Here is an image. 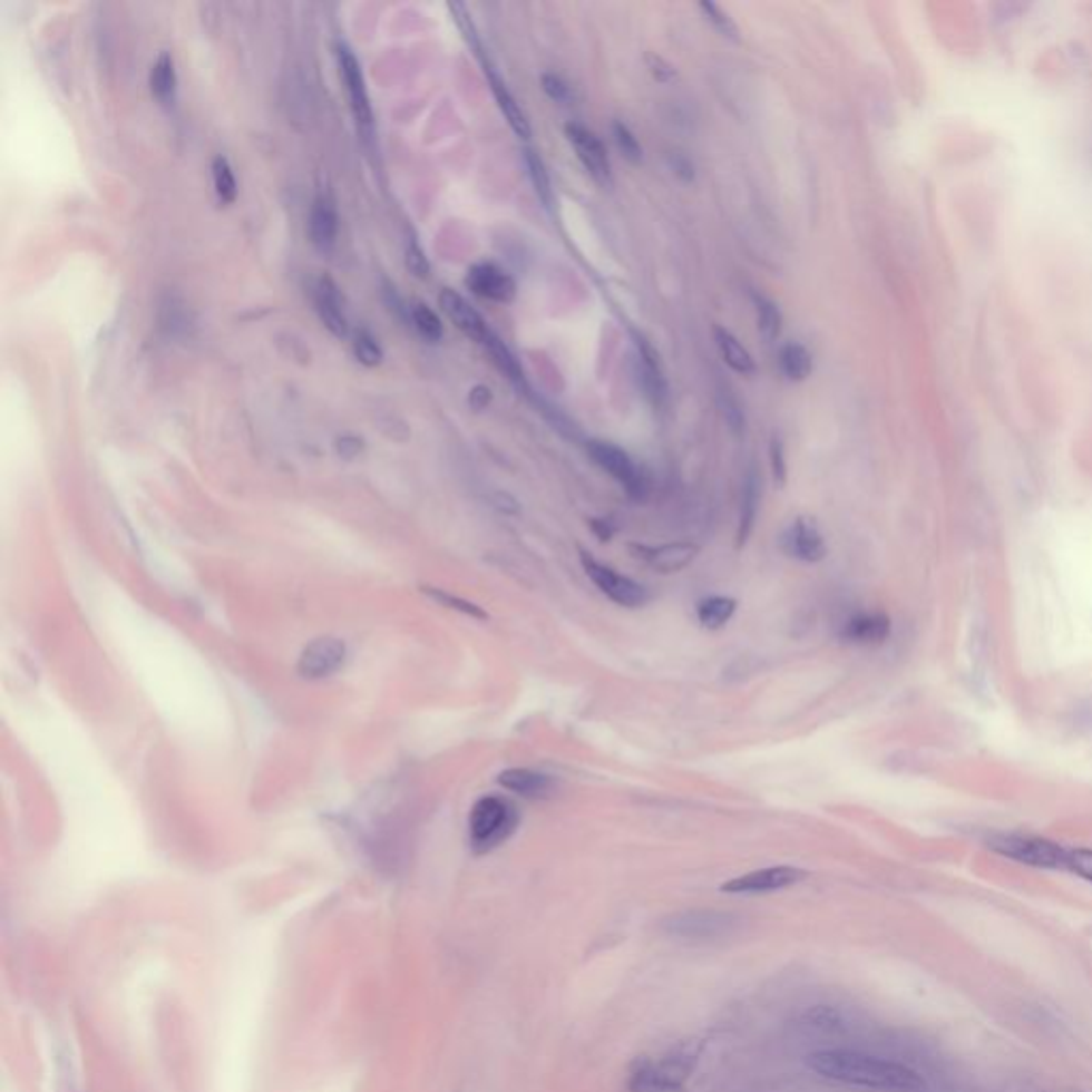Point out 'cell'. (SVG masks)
Returning <instances> with one entry per match:
<instances>
[{"label": "cell", "mask_w": 1092, "mask_h": 1092, "mask_svg": "<svg viewBox=\"0 0 1092 1092\" xmlns=\"http://www.w3.org/2000/svg\"><path fill=\"white\" fill-rule=\"evenodd\" d=\"M809 1067L826 1080L881 1092H926V1082L907 1065L854 1050H819Z\"/></svg>", "instance_id": "1"}, {"label": "cell", "mask_w": 1092, "mask_h": 1092, "mask_svg": "<svg viewBox=\"0 0 1092 1092\" xmlns=\"http://www.w3.org/2000/svg\"><path fill=\"white\" fill-rule=\"evenodd\" d=\"M702 1052L700 1040H685L672 1047L657 1063L638 1059L632 1067L630 1086L634 1092L679 1091L692 1075L698 1056Z\"/></svg>", "instance_id": "2"}, {"label": "cell", "mask_w": 1092, "mask_h": 1092, "mask_svg": "<svg viewBox=\"0 0 1092 1092\" xmlns=\"http://www.w3.org/2000/svg\"><path fill=\"white\" fill-rule=\"evenodd\" d=\"M521 823V813L515 802L504 796H482L474 802L468 828L470 844L476 854H487L506 844Z\"/></svg>", "instance_id": "3"}, {"label": "cell", "mask_w": 1092, "mask_h": 1092, "mask_svg": "<svg viewBox=\"0 0 1092 1092\" xmlns=\"http://www.w3.org/2000/svg\"><path fill=\"white\" fill-rule=\"evenodd\" d=\"M578 555H581V566L589 576V581L596 585L599 594H604L611 602L620 604L623 608H641L651 599V594L643 583L597 562L596 557L585 548H581Z\"/></svg>", "instance_id": "4"}, {"label": "cell", "mask_w": 1092, "mask_h": 1092, "mask_svg": "<svg viewBox=\"0 0 1092 1092\" xmlns=\"http://www.w3.org/2000/svg\"><path fill=\"white\" fill-rule=\"evenodd\" d=\"M587 452L596 461L597 468L611 474L634 501H643L649 496L646 474L643 472V468L636 466V461L623 448L604 440H589Z\"/></svg>", "instance_id": "5"}, {"label": "cell", "mask_w": 1092, "mask_h": 1092, "mask_svg": "<svg viewBox=\"0 0 1092 1092\" xmlns=\"http://www.w3.org/2000/svg\"><path fill=\"white\" fill-rule=\"evenodd\" d=\"M994 851L1005 858H1012L1022 865L1037 869H1063L1067 860V847L1052 844L1037 837H1020V835H1001L991 841Z\"/></svg>", "instance_id": "6"}, {"label": "cell", "mask_w": 1092, "mask_h": 1092, "mask_svg": "<svg viewBox=\"0 0 1092 1092\" xmlns=\"http://www.w3.org/2000/svg\"><path fill=\"white\" fill-rule=\"evenodd\" d=\"M779 548L790 559L802 564H818L828 555V546L818 523L807 517H796L779 534Z\"/></svg>", "instance_id": "7"}, {"label": "cell", "mask_w": 1092, "mask_h": 1092, "mask_svg": "<svg viewBox=\"0 0 1092 1092\" xmlns=\"http://www.w3.org/2000/svg\"><path fill=\"white\" fill-rule=\"evenodd\" d=\"M807 879V870L798 867H767L739 875L725 884H721V893L725 894H769L788 890Z\"/></svg>", "instance_id": "8"}, {"label": "cell", "mask_w": 1092, "mask_h": 1092, "mask_svg": "<svg viewBox=\"0 0 1092 1092\" xmlns=\"http://www.w3.org/2000/svg\"><path fill=\"white\" fill-rule=\"evenodd\" d=\"M566 137L576 152L578 160L587 169V174L592 175L597 184L608 186L613 182V169H611V158H608V152L604 148V144L587 126L578 125V123L566 125Z\"/></svg>", "instance_id": "9"}, {"label": "cell", "mask_w": 1092, "mask_h": 1092, "mask_svg": "<svg viewBox=\"0 0 1092 1092\" xmlns=\"http://www.w3.org/2000/svg\"><path fill=\"white\" fill-rule=\"evenodd\" d=\"M732 926V916L723 911L713 909H694V911H681L674 914L669 919H664V928L685 939H713L718 935H723Z\"/></svg>", "instance_id": "10"}, {"label": "cell", "mask_w": 1092, "mask_h": 1092, "mask_svg": "<svg viewBox=\"0 0 1092 1092\" xmlns=\"http://www.w3.org/2000/svg\"><path fill=\"white\" fill-rule=\"evenodd\" d=\"M338 62H340V74H342L344 86H347L352 114H354L359 126L365 133H370L372 130V105H370V97H368L365 77H363V71H361V65L354 58V53L348 50L347 46H340L338 48Z\"/></svg>", "instance_id": "11"}, {"label": "cell", "mask_w": 1092, "mask_h": 1092, "mask_svg": "<svg viewBox=\"0 0 1092 1092\" xmlns=\"http://www.w3.org/2000/svg\"><path fill=\"white\" fill-rule=\"evenodd\" d=\"M347 660V645L340 638H319L303 649L298 671L305 679H324L340 671Z\"/></svg>", "instance_id": "12"}, {"label": "cell", "mask_w": 1092, "mask_h": 1092, "mask_svg": "<svg viewBox=\"0 0 1092 1092\" xmlns=\"http://www.w3.org/2000/svg\"><path fill=\"white\" fill-rule=\"evenodd\" d=\"M893 630L890 617L881 611H858L849 615L839 627L841 643L858 646L881 645Z\"/></svg>", "instance_id": "13"}, {"label": "cell", "mask_w": 1092, "mask_h": 1092, "mask_svg": "<svg viewBox=\"0 0 1092 1092\" xmlns=\"http://www.w3.org/2000/svg\"><path fill=\"white\" fill-rule=\"evenodd\" d=\"M634 559L645 562L649 568L660 574H676L685 571L700 553L698 545L692 543H669V545L649 546L630 545Z\"/></svg>", "instance_id": "14"}, {"label": "cell", "mask_w": 1092, "mask_h": 1092, "mask_svg": "<svg viewBox=\"0 0 1092 1092\" xmlns=\"http://www.w3.org/2000/svg\"><path fill=\"white\" fill-rule=\"evenodd\" d=\"M466 284L478 298L508 303L517 295L515 280L494 263H478L468 272Z\"/></svg>", "instance_id": "15"}, {"label": "cell", "mask_w": 1092, "mask_h": 1092, "mask_svg": "<svg viewBox=\"0 0 1092 1092\" xmlns=\"http://www.w3.org/2000/svg\"><path fill=\"white\" fill-rule=\"evenodd\" d=\"M312 299H314L316 312H319L324 326L329 331H333L335 335H347V310H344V299L340 295L338 284L331 277H319L312 286Z\"/></svg>", "instance_id": "16"}, {"label": "cell", "mask_w": 1092, "mask_h": 1092, "mask_svg": "<svg viewBox=\"0 0 1092 1092\" xmlns=\"http://www.w3.org/2000/svg\"><path fill=\"white\" fill-rule=\"evenodd\" d=\"M497 783L506 792H513V794L521 796V798H527V800H543V798H548V796L553 794V788H555V781L548 774H545V772L521 769V767L501 770L497 774Z\"/></svg>", "instance_id": "17"}, {"label": "cell", "mask_w": 1092, "mask_h": 1092, "mask_svg": "<svg viewBox=\"0 0 1092 1092\" xmlns=\"http://www.w3.org/2000/svg\"><path fill=\"white\" fill-rule=\"evenodd\" d=\"M440 305L447 312L448 319L457 324V329H461L468 338H472L474 342L485 344L491 329L487 326L485 319L474 310L466 299L461 298L459 293L450 291V289H445L440 293Z\"/></svg>", "instance_id": "18"}, {"label": "cell", "mask_w": 1092, "mask_h": 1092, "mask_svg": "<svg viewBox=\"0 0 1092 1092\" xmlns=\"http://www.w3.org/2000/svg\"><path fill=\"white\" fill-rule=\"evenodd\" d=\"M310 240L323 252L335 246L338 240V214L329 197H316L310 212Z\"/></svg>", "instance_id": "19"}, {"label": "cell", "mask_w": 1092, "mask_h": 1092, "mask_svg": "<svg viewBox=\"0 0 1092 1092\" xmlns=\"http://www.w3.org/2000/svg\"><path fill=\"white\" fill-rule=\"evenodd\" d=\"M760 499H762V482L755 468H749L743 485V497H741V515H739V529H737V548H743L753 534L755 519L760 513Z\"/></svg>", "instance_id": "20"}, {"label": "cell", "mask_w": 1092, "mask_h": 1092, "mask_svg": "<svg viewBox=\"0 0 1092 1092\" xmlns=\"http://www.w3.org/2000/svg\"><path fill=\"white\" fill-rule=\"evenodd\" d=\"M739 608V602L730 596H706L695 604V620L704 630L725 627Z\"/></svg>", "instance_id": "21"}, {"label": "cell", "mask_w": 1092, "mask_h": 1092, "mask_svg": "<svg viewBox=\"0 0 1092 1092\" xmlns=\"http://www.w3.org/2000/svg\"><path fill=\"white\" fill-rule=\"evenodd\" d=\"M713 338H715V344H718L723 363L730 370H734V372L741 373V376L755 373V361H753L751 352L728 329L715 326L713 329Z\"/></svg>", "instance_id": "22"}, {"label": "cell", "mask_w": 1092, "mask_h": 1092, "mask_svg": "<svg viewBox=\"0 0 1092 1092\" xmlns=\"http://www.w3.org/2000/svg\"><path fill=\"white\" fill-rule=\"evenodd\" d=\"M636 348H638V359H641V376H643V384H645L646 396L649 398L655 399V403H662V399H666V380H664V373H662V368H660V357L655 354V350L646 344L643 338H636Z\"/></svg>", "instance_id": "23"}, {"label": "cell", "mask_w": 1092, "mask_h": 1092, "mask_svg": "<svg viewBox=\"0 0 1092 1092\" xmlns=\"http://www.w3.org/2000/svg\"><path fill=\"white\" fill-rule=\"evenodd\" d=\"M489 81H491V90L496 95L497 105H499V109H501L504 118L508 120L510 128L515 130V135H519L521 139H529L532 137V128H529V123H527V116L523 114L521 105L517 103V99L513 97V92L506 88V84L491 69H489Z\"/></svg>", "instance_id": "24"}, {"label": "cell", "mask_w": 1092, "mask_h": 1092, "mask_svg": "<svg viewBox=\"0 0 1092 1092\" xmlns=\"http://www.w3.org/2000/svg\"><path fill=\"white\" fill-rule=\"evenodd\" d=\"M175 86H177V77H175L174 58L167 51H160V56L156 58L149 71L152 95L163 105H169L175 100Z\"/></svg>", "instance_id": "25"}, {"label": "cell", "mask_w": 1092, "mask_h": 1092, "mask_svg": "<svg viewBox=\"0 0 1092 1092\" xmlns=\"http://www.w3.org/2000/svg\"><path fill=\"white\" fill-rule=\"evenodd\" d=\"M779 368L790 382H802L813 372L811 352L798 342H790L779 352Z\"/></svg>", "instance_id": "26"}, {"label": "cell", "mask_w": 1092, "mask_h": 1092, "mask_svg": "<svg viewBox=\"0 0 1092 1092\" xmlns=\"http://www.w3.org/2000/svg\"><path fill=\"white\" fill-rule=\"evenodd\" d=\"M755 319H758V331L767 342H774L781 335L783 329V316L781 310L772 299L764 295H755Z\"/></svg>", "instance_id": "27"}, {"label": "cell", "mask_w": 1092, "mask_h": 1092, "mask_svg": "<svg viewBox=\"0 0 1092 1092\" xmlns=\"http://www.w3.org/2000/svg\"><path fill=\"white\" fill-rule=\"evenodd\" d=\"M482 347L489 350V354L494 357V361H496V365L499 368V370H501V372L506 373V376H508L513 382L523 384V370L521 365H519V361L515 359V354L510 352V348L506 347V344H504V342L497 338L494 331L489 333V338L485 340V344H482Z\"/></svg>", "instance_id": "28"}, {"label": "cell", "mask_w": 1092, "mask_h": 1092, "mask_svg": "<svg viewBox=\"0 0 1092 1092\" xmlns=\"http://www.w3.org/2000/svg\"><path fill=\"white\" fill-rule=\"evenodd\" d=\"M412 323L417 326V331L421 333L425 340L429 342H440L442 335H445V324L440 321V316L425 303H415L412 310Z\"/></svg>", "instance_id": "29"}, {"label": "cell", "mask_w": 1092, "mask_h": 1092, "mask_svg": "<svg viewBox=\"0 0 1092 1092\" xmlns=\"http://www.w3.org/2000/svg\"><path fill=\"white\" fill-rule=\"evenodd\" d=\"M212 177H214L216 195L221 197V201L233 203V201L237 199L235 174L231 169V163L224 156H216L214 158V163H212Z\"/></svg>", "instance_id": "30"}, {"label": "cell", "mask_w": 1092, "mask_h": 1092, "mask_svg": "<svg viewBox=\"0 0 1092 1092\" xmlns=\"http://www.w3.org/2000/svg\"><path fill=\"white\" fill-rule=\"evenodd\" d=\"M700 11L704 13V18L713 25V28L720 32L721 37H725L730 41H739L741 39L739 26L734 25V20L728 16V11L721 9L720 4L709 2V0H702L700 2Z\"/></svg>", "instance_id": "31"}, {"label": "cell", "mask_w": 1092, "mask_h": 1092, "mask_svg": "<svg viewBox=\"0 0 1092 1092\" xmlns=\"http://www.w3.org/2000/svg\"><path fill=\"white\" fill-rule=\"evenodd\" d=\"M613 137H615V144H617V148H620L625 160H630L632 165H638L643 160V148H641L636 135L630 130V126L623 125V123H615L613 125Z\"/></svg>", "instance_id": "32"}, {"label": "cell", "mask_w": 1092, "mask_h": 1092, "mask_svg": "<svg viewBox=\"0 0 1092 1092\" xmlns=\"http://www.w3.org/2000/svg\"><path fill=\"white\" fill-rule=\"evenodd\" d=\"M525 160H527V169H529V177L534 182L536 193L540 195V199L548 203L550 201V179H548V174H546L543 158L536 152L525 149Z\"/></svg>", "instance_id": "33"}, {"label": "cell", "mask_w": 1092, "mask_h": 1092, "mask_svg": "<svg viewBox=\"0 0 1092 1092\" xmlns=\"http://www.w3.org/2000/svg\"><path fill=\"white\" fill-rule=\"evenodd\" d=\"M429 596L433 597V599H438L442 606H447V608H455V611H459V613H464V615H470V617H474V620H489V615H487V613H485V611H482L478 604L468 602V599H464V597L450 596V594L442 592V589H429Z\"/></svg>", "instance_id": "34"}, {"label": "cell", "mask_w": 1092, "mask_h": 1092, "mask_svg": "<svg viewBox=\"0 0 1092 1092\" xmlns=\"http://www.w3.org/2000/svg\"><path fill=\"white\" fill-rule=\"evenodd\" d=\"M354 354H357V359H359L363 365H368V368H373V365H378V363L382 361V348H380V344L373 340L370 333H365V331H363V333H359V335H357V340H354Z\"/></svg>", "instance_id": "35"}, {"label": "cell", "mask_w": 1092, "mask_h": 1092, "mask_svg": "<svg viewBox=\"0 0 1092 1092\" xmlns=\"http://www.w3.org/2000/svg\"><path fill=\"white\" fill-rule=\"evenodd\" d=\"M770 472H772V478L779 487H783L788 482V461H786V448H783V442L774 436L770 440Z\"/></svg>", "instance_id": "36"}, {"label": "cell", "mask_w": 1092, "mask_h": 1092, "mask_svg": "<svg viewBox=\"0 0 1092 1092\" xmlns=\"http://www.w3.org/2000/svg\"><path fill=\"white\" fill-rule=\"evenodd\" d=\"M1065 870L1092 884V849H1067Z\"/></svg>", "instance_id": "37"}, {"label": "cell", "mask_w": 1092, "mask_h": 1092, "mask_svg": "<svg viewBox=\"0 0 1092 1092\" xmlns=\"http://www.w3.org/2000/svg\"><path fill=\"white\" fill-rule=\"evenodd\" d=\"M543 90L548 99L555 103H568L571 100V86L555 74L543 75Z\"/></svg>", "instance_id": "38"}, {"label": "cell", "mask_w": 1092, "mask_h": 1092, "mask_svg": "<svg viewBox=\"0 0 1092 1092\" xmlns=\"http://www.w3.org/2000/svg\"><path fill=\"white\" fill-rule=\"evenodd\" d=\"M809 1022L818 1028H823V1031H832L841 1024V1014L835 1010V1007H826V1005H818L813 1007L809 1014H807Z\"/></svg>", "instance_id": "39"}, {"label": "cell", "mask_w": 1092, "mask_h": 1092, "mask_svg": "<svg viewBox=\"0 0 1092 1092\" xmlns=\"http://www.w3.org/2000/svg\"><path fill=\"white\" fill-rule=\"evenodd\" d=\"M721 412H723V419H725V422H728V427H730L734 433H743V431H745V415H743L741 406H739L734 399H723V401H721Z\"/></svg>", "instance_id": "40"}, {"label": "cell", "mask_w": 1092, "mask_h": 1092, "mask_svg": "<svg viewBox=\"0 0 1092 1092\" xmlns=\"http://www.w3.org/2000/svg\"><path fill=\"white\" fill-rule=\"evenodd\" d=\"M645 62L646 67H649V71H651V75H653L657 81H662V84L671 81V79H674V75H676V71H674V67H672L671 62H669L666 58L657 56V53H651V51H649V53L645 56Z\"/></svg>", "instance_id": "41"}, {"label": "cell", "mask_w": 1092, "mask_h": 1092, "mask_svg": "<svg viewBox=\"0 0 1092 1092\" xmlns=\"http://www.w3.org/2000/svg\"><path fill=\"white\" fill-rule=\"evenodd\" d=\"M406 265L410 267V272L417 273L419 277L429 275V261H427L425 252H422L417 244L408 246V252H406Z\"/></svg>", "instance_id": "42"}, {"label": "cell", "mask_w": 1092, "mask_h": 1092, "mask_svg": "<svg viewBox=\"0 0 1092 1092\" xmlns=\"http://www.w3.org/2000/svg\"><path fill=\"white\" fill-rule=\"evenodd\" d=\"M491 399H494V396H491V389H489V387H485V384H476L472 391H470V398H468V401H470V406H472L474 410H485V408L491 403Z\"/></svg>", "instance_id": "43"}, {"label": "cell", "mask_w": 1092, "mask_h": 1092, "mask_svg": "<svg viewBox=\"0 0 1092 1092\" xmlns=\"http://www.w3.org/2000/svg\"><path fill=\"white\" fill-rule=\"evenodd\" d=\"M494 504H496L497 510H501L504 515H519V510H521V506L515 497L501 494V491L494 496Z\"/></svg>", "instance_id": "44"}, {"label": "cell", "mask_w": 1092, "mask_h": 1092, "mask_svg": "<svg viewBox=\"0 0 1092 1092\" xmlns=\"http://www.w3.org/2000/svg\"><path fill=\"white\" fill-rule=\"evenodd\" d=\"M589 525H592V532L596 534L599 543H608L613 538V534H615V527L611 525L608 519H592Z\"/></svg>", "instance_id": "45"}, {"label": "cell", "mask_w": 1092, "mask_h": 1092, "mask_svg": "<svg viewBox=\"0 0 1092 1092\" xmlns=\"http://www.w3.org/2000/svg\"><path fill=\"white\" fill-rule=\"evenodd\" d=\"M338 450H340V455H344V457L350 459V457H354V455L361 450V440L350 438V436H344V438L338 442Z\"/></svg>", "instance_id": "46"}]
</instances>
